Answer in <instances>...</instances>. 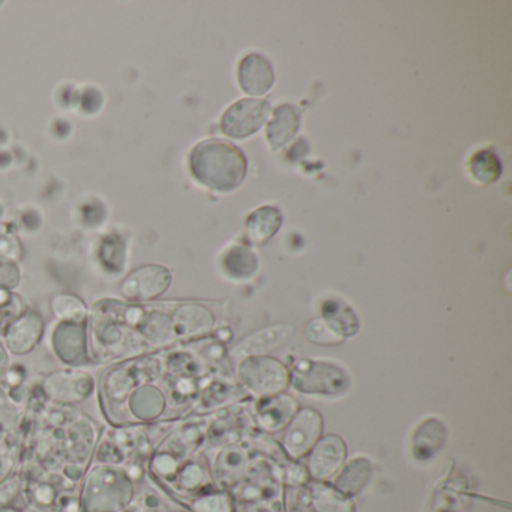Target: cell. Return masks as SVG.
I'll return each mask as SVG.
<instances>
[{
	"label": "cell",
	"mask_w": 512,
	"mask_h": 512,
	"mask_svg": "<svg viewBox=\"0 0 512 512\" xmlns=\"http://www.w3.org/2000/svg\"><path fill=\"white\" fill-rule=\"evenodd\" d=\"M47 400L62 406H74L89 400L97 392L98 380L86 368H62L47 374L41 382Z\"/></svg>",
	"instance_id": "7"
},
{
	"label": "cell",
	"mask_w": 512,
	"mask_h": 512,
	"mask_svg": "<svg viewBox=\"0 0 512 512\" xmlns=\"http://www.w3.org/2000/svg\"><path fill=\"white\" fill-rule=\"evenodd\" d=\"M164 376L163 356L148 353L130 361L112 364L104 371L100 388L104 415L113 425H127L125 403L131 392L145 383L158 382Z\"/></svg>",
	"instance_id": "2"
},
{
	"label": "cell",
	"mask_w": 512,
	"mask_h": 512,
	"mask_svg": "<svg viewBox=\"0 0 512 512\" xmlns=\"http://www.w3.org/2000/svg\"><path fill=\"white\" fill-rule=\"evenodd\" d=\"M50 350L67 368L95 365L89 352L88 320L86 322H56L50 332Z\"/></svg>",
	"instance_id": "8"
},
{
	"label": "cell",
	"mask_w": 512,
	"mask_h": 512,
	"mask_svg": "<svg viewBox=\"0 0 512 512\" xmlns=\"http://www.w3.org/2000/svg\"><path fill=\"white\" fill-rule=\"evenodd\" d=\"M22 283V271L19 263L0 259V290L13 292Z\"/></svg>",
	"instance_id": "40"
},
{
	"label": "cell",
	"mask_w": 512,
	"mask_h": 512,
	"mask_svg": "<svg viewBox=\"0 0 512 512\" xmlns=\"http://www.w3.org/2000/svg\"><path fill=\"white\" fill-rule=\"evenodd\" d=\"M289 373L290 386L301 394L340 397L350 389L349 373L332 362L299 359Z\"/></svg>",
	"instance_id": "5"
},
{
	"label": "cell",
	"mask_w": 512,
	"mask_h": 512,
	"mask_svg": "<svg viewBox=\"0 0 512 512\" xmlns=\"http://www.w3.org/2000/svg\"><path fill=\"white\" fill-rule=\"evenodd\" d=\"M247 158L241 149L223 140H205L190 154L194 179L209 190H236L247 175Z\"/></svg>",
	"instance_id": "3"
},
{
	"label": "cell",
	"mask_w": 512,
	"mask_h": 512,
	"mask_svg": "<svg viewBox=\"0 0 512 512\" xmlns=\"http://www.w3.org/2000/svg\"><path fill=\"white\" fill-rule=\"evenodd\" d=\"M347 458L346 442L337 434L322 436L307 455V472L313 481L328 482L343 469Z\"/></svg>",
	"instance_id": "13"
},
{
	"label": "cell",
	"mask_w": 512,
	"mask_h": 512,
	"mask_svg": "<svg viewBox=\"0 0 512 512\" xmlns=\"http://www.w3.org/2000/svg\"><path fill=\"white\" fill-rule=\"evenodd\" d=\"M238 80L245 94L260 97L268 94L274 86V68L265 56L253 53L245 56L239 64Z\"/></svg>",
	"instance_id": "19"
},
{
	"label": "cell",
	"mask_w": 512,
	"mask_h": 512,
	"mask_svg": "<svg viewBox=\"0 0 512 512\" xmlns=\"http://www.w3.org/2000/svg\"><path fill=\"white\" fill-rule=\"evenodd\" d=\"M94 259L103 274L121 277L127 272L128 244L121 233H107L95 245Z\"/></svg>",
	"instance_id": "20"
},
{
	"label": "cell",
	"mask_w": 512,
	"mask_h": 512,
	"mask_svg": "<svg viewBox=\"0 0 512 512\" xmlns=\"http://www.w3.org/2000/svg\"><path fill=\"white\" fill-rule=\"evenodd\" d=\"M11 367L10 352L4 343L0 341V383L4 380L5 374H7L8 368Z\"/></svg>",
	"instance_id": "46"
},
{
	"label": "cell",
	"mask_w": 512,
	"mask_h": 512,
	"mask_svg": "<svg viewBox=\"0 0 512 512\" xmlns=\"http://www.w3.org/2000/svg\"><path fill=\"white\" fill-rule=\"evenodd\" d=\"M191 512H236L233 497L227 491H203L191 500Z\"/></svg>",
	"instance_id": "36"
},
{
	"label": "cell",
	"mask_w": 512,
	"mask_h": 512,
	"mask_svg": "<svg viewBox=\"0 0 512 512\" xmlns=\"http://www.w3.org/2000/svg\"><path fill=\"white\" fill-rule=\"evenodd\" d=\"M299 409L301 407L298 401L292 395L283 392L274 397L260 398L254 410V419L263 433H280L289 425Z\"/></svg>",
	"instance_id": "15"
},
{
	"label": "cell",
	"mask_w": 512,
	"mask_h": 512,
	"mask_svg": "<svg viewBox=\"0 0 512 512\" xmlns=\"http://www.w3.org/2000/svg\"><path fill=\"white\" fill-rule=\"evenodd\" d=\"M236 374L242 388L257 400L283 394L290 386L289 367L268 355L241 359Z\"/></svg>",
	"instance_id": "6"
},
{
	"label": "cell",
	"mask_w": 512,
	"mask_h": 512,
	"mask_svg": "<svg viewBox=\"0 0 512 512\" xmlns=\"http://www.w3.org/2000/svg\"><path fill=\"white\" fill-rule=\"evenodd\" d=\"M68 457L71 463L82 464L88 461L89 455L94 451L98 443V431L91 419L82 416L71 422L70 430L65 431Z\"/></svg>",
	"instance_id": "23"
},
{
	"label": "cell",
	"mask_w": 512,
	"mask_h": 512,
	"mask_svg": "<svg viewBox=\"0 0 512 512\" xmlns=\"http://www.w3.org/2000/svg\"><path fill=\"white\" fill-rule=\"evenodd\" d=\"M322 319L331 326L341 338L355 335L359 329L358 317L352 308L338 299H328L322 305Z\"/></svg>",
	"instance_id": "29"
},
{
	"label": "cell",
	"mask_w": 512,
	"mask_h": 512,
	"mask_svg": "<svg viewBox=\"0 0 512 512\" xmlns=\"http://www.w3.org/2000/svg\"><path fill=\"white\" fill-rule=\"evenodd\" d=\"M250 464L251 458L248 449L239 443H232V445L223 446L218 451L209 472H211V478L221 488H229L242 481Z\"/></svg>",
	"instance_id": "16"
},
{
	"label": "cell",
	"mask_w": 512,
	"mask_h": 512,
	"mask_svg": "<svg viewBox=\"0 0 512 512\" xmlns=\"http://www.w3.org/2000/svg\"><path fill=\"white\" fill-rule=\"evenodd\" d=\"M307 488L313 512H356L352 497L344 496L328 482L311 481Z\"/></svg>",
	"instance_id": "27"
},
{
	"label": "cell",
	"mask_w": 512,
	"mask_h": 512,
	"mask_svg": "<svg viewBox=\"0 0 512 512\" xmlns=\"http://www.w3.org/2000/svg\"><path fill=\"white\" fill-rule=\"evenodd\" d=\"M281 479L289 487H302V485L310 482V475H308L307 467L296 463V461L289 460L284 461Z\"/></svg>",
	"instance_id": "41"
},
{
	"label": "cell",
	"mask_w": 512,
	"mask_h": 512,
	"mask_svg": "<svg viewBox=\"0 0 512 512\" xmlns=\"http://www.w3.org/2000/svg\"><path fill=\"white\" fill-rule=\"evenodd\" d=\"M0 512H25L16 506H0Z\"/></svg>",
	"instance_id": "47"
},
{
	"label": "cell",
	"mask_w": 512,
	"mask_h": 512,
	"mask_svg": "<svg viewBox=\"0 0 512 512\" xmlns=\"http://www.w3.org/2000/svg\"><path fill=\"white\" fill-rule=\"evenodd\" d=\"M136 499V482L124 466L95 463L83 478L80 512H122Z\"/></svg>",
	"instance_id": "4"
},
{
	"label": "cell",
	"mask_w": 512,
	"mask_h": 512,
	"mask_svg": "<svg viewBox=\"0 0 512 512\" xmlns=\"http://www.w3.org/2000/svg\"><path fill=\"white\" fill-rule=\"evenodd\" d=\"M373 464L368 458L356 457L344 463L334 478V487L344 496H358L373 476Z\"/></svg>",
	"instance_id": "24"
},
{
	"label": "cell",
	"mask_w": 512,
	"mask_h": 512,
	"mask_svg": "<svg viewBox=\"0 0 512 512\" xmlns=\"http://www.w3.org/2000/svg\"><path fill=\"white\" fill-rule=\"evenodd\" d=\"M220 266L223 274L230 280L247 281L256 275L259 260L253 250L245 245H232L221 256Z\"/></svg>",
	"instance_id": "25"
},
{
	"label": "cell",
	"mask_w": 512,
	"mask_h": 512,
	"mask_svg": "<svg viewBox=\"0 0 512 512\" xmlns=\"http://www.w3.org/2000/svg\"><path fill=\"white\" fill-rule=\"evenodd\" d=\"M26 376H28V371L22 365H11L0 386H4L7 389L19 388V386H23V383H25Z\"/></svg>",
	"instance_id": "43"
},
{
	"label": "cell",
	"mask_w": 512,
	"mask_h": 512,
	"mask_svg": "<svg viewBox=\"0 0 512 512\" xmlns=\"http://www.w3.org/2000/svg\"><path fill=\"white\" fill-rule=\"evenodd\" d=\"M173 274L163 265H143L128 272L119 286V293L125 302L143 304L155 301L172 286Z\"/></svg>",
	"instance_id": "9"
},
{
	"label": "cell",
	"mask_w": 512,
	"mask_h": 512,
	"mask_svg": "<svg viewBox=\"0 0 512 512\" xmlns=\"http://www.w3.org/2000/svg\"><path fill=\"white\" fill-rule=\"evenodd\" d=\"M46 334V322L38 311L28 310L14 317L4 328V346L10 355L25 356L34 352Z\"/></svg>",
	"instance_id": "12"
},
{
	"label": "cell",
	"mask_w": 512,
	"mask_h": 512,
	"mask_svg": "<svg viewBox=\"0 0 512 512\" xmlns=\"http://www.w3.org/2000/svg\"><path fill=\"white\" fill-rule=\"evenodd\" d=\"M281 449L289 460L305 458L323 433V418L317 410L302 407L284 428Z\"/></svg>",
	"instance_id": "10"
},
{
	"label": "cell",
	"mask_w": 512,
	"mask_h": 512,
	"mask_svg": "<svg viewBox=\"0 0 512 512\" xmlns=\"http://www.w3.org/2000/svg\"><path fill=\"white\" fill-rule=\"evenodd\" d=\"M50 310L58 322H86L89 317V308L73 293H56L50 299Z\"/></svg>",
	"instance_id": "33"
},
{
	"label": "cell",
	"mask_w": 512,
	"mask_h": 512,
	"mask_svg": "<svg viewBox=\"0 0 512 512\" xmlns=\"http://www.w3.org/2000/svg\"><path fill=\"white\" fill-rule=\"evenodd\" d=\"M446 440V428L437 418H425L419 422L410 440V451L413 458L418 461L431 460Z\"/></svg>",
	"instance_id": "22"
},
{
	"label": "cell",
	"mask_w": 512,
	"mask_h": 512,
	"mask_svg": "<svg viewBox=\"0 0 512 512\" xmlns=\"http://www.w3.org/2000/svg\"><path fill=\"white\" fill-rule=\"evenodd\" d=\"M0 259L19 263L23 259V245L16 235L0 226Z\"/></svg>",
	"instance_id": "39"
},
{
	"label": "cell",
	"mask_w": 512,
	"mask_h": 512,
	"mask_svg": "<svg viewBox=\"0 0 512 512\" xmlns=\"http://www.w3.org/2000/svg\"><path fill=\"white\" fill-rule=\"evenodd\" d=\"M470 173L482 184H493L499 179L502 166L493 151H481L470 160Z\"/></svg>",
	"instance_id": "35"
},
{
	"label": "cell",
	"mask_w": 512,
	"mask_h": 512,
	"mask_svg": "<svg viewBox=\"0 0 512 512\" xmlns=\"http://www.w3.org/2000/svg\"><path fill=\"white\" fill-rule=\"evenodd\" d=\"M22 488V479L17 475L0 482V506H14V500L22 493Z\"/></svg>",
	"instance_id": "42"
},
{
	"label": "cell",
	"mask_w": 512,
	"mask_h": 512,
	"mask_svg": "<svg viewBox=\"0 0 512 512\" xmlns=\"http://www.w3.org/2000/svg\"><path fill=\"white\" fill-rule=\"evenodd\" d=\"M238 397H242L239 386L224 382V380H217V382H211L208 386L202 388L193 409L197 413L211 412V410L220 409L224 404Z\"/></svg>",
	"instance_id": "32"
},
{
	"label": "cell",
	"mask_w": 512,
	"mask_h": 512,
	"mask_svg": "<svg viewBox=\"0 0 512 512\" xmlns=\"http://www.w3.org/2000/svg\"><path fill=\"white\" fill-rule=\"evenodd\" d=\"M128 302L101 299L89 311V352L95 364H119L154 353L127 316Z\"/></svg>",
	"instance_id": "1"
},
{
	"label": "cell",
	"mask_w": 512,
	"mask_h": 512,
	"mask_svg": "<svg viewBox=\"0 0 512 512\" xmlns=\"http://www.w3.org/2000/svg\"><path fill=\"white\" fill-rule=\"evenodd\" d=\"M137 331L152 350L164 349L178 341L169 313L157 308H143L142 316L137 322Z\"/></svg>",
	"instance_id": "21"
},
{
	"label": "cell",
	"mask_w": 512,
	"mask_h": 512,
	"mask_svg": "<svg viewBox=\"0 0 512 512\" xmlns=\"http://www.w3.org/2000/svg\"><path fill=\"white\" fill-rule=\"evenodd\" d=\"M32 494H34L35 502L41 506H52L58 497L53 485L47 484V482H38Z\"/></svg>",
	"instance_id": "44"
},
{
	"label": "cell",
	"mask_w": 512,
	"mask_h": 512,
	"mask_svg": "<svg viewBox=\"0 0 512 512\" xmlns=\"http://www.w3.org/2000/svg\"><path fill=\"white\" fill-rule=\"evenodd\" d=\"M271 107L268 101L241 100L230 106L221 119V131L232 139H247L268 121Z\"/></svg>",
	"instance_id": "11"
},
{
	"label": "cell",
	"mask_w": 512,
	"mask_h": 512,
	"mask_svg": "<svg viewBox=\"0 0 512 512\" xmlns=\"http://www.w3.org/2000/svg\"><path fill=\"white\" fill-rule=\"evenodd\" d=\"M164 374L178 377H191V379H203L208 374L205 361L196 353L188 350H178L164 356Z\"/></svg>",
	"instance_id": "30"
},
{
	"label": "cell",
	"mask_w": 512,
	"mask_h": 512,
	"mask_svg": "<svg viewBox=\"0 0 512 512\" xmlns=\"http://www.w3.org/2000/svg\"><path fill=\"white\" fill-rule=\"evenodd\" d=\"M95 463L110 466H125L127 454L112 436H103L95 446Z\"/></svg>",
	"instance_id": "37"
},
{
	"label": "cell",
	"mask_w": 512,
	"mask_h": 512,
	"mask_svg": "<svg viewBox=\"0 0 512 512\" xmlns=\"http://www.w3.org/2000/svg\"><path fill=\"white\" fill-rule=\"evenodd\" d=\"M304 335L310 343L319 344V346H335L343 343V338L328 326V323L320 319L311 320L304 328Z\"/></svg>",
	"instance_id": "38"
},
{
	"label": "cell",
	"mask_w": 512,
	"mask_h": 512,
	"mask_svg": "<svg viewBox=\"0 0 512 512\" xmlns=\"http://www.w3.org/2000/svg\"><path fill=\"white\" fill-rule=\"evenodd\" d=\"M122 512H140V511H139V508H137V506L134 505V503H133V505H131L130 508H127V509H125V511H122Z\"/></svg>",
	"instance_id": "48"
},
{
	"label": "cell",
	"mask_w": 512,
	"mask_h": 512,
	"mask_svg": "<svg viewBox=\"0 0 512 512\" xmlns=\"http://www.w3.org/2000/svg\"><path fill=\"white\" fill-rule=\"evenodd\" d=\"M170 317L178 340H200L214 331V314L203 305H179Z\"/></svg>",
	"instance_id": "17"
},
{
	"label": "cell",
	"mask_w": 512,
	"mask_h": 512,
	"mask_svg": "<svg viewBox=\"0 0 512 512\" xmlns=\"http://www.w3.org/2000/svg\"><path fill=\"white\" fill-rule=\"evenodd\" d=\"M245 421L241 413H232V415L223 416L217 419L211 425L208 431H205V439L214 446H227L236 443L239 434L244 430Z\"/></svg>",
	"instance_id": "34"
},
{
	"label": "cell",
	"mask_w": 512,
	"mask_h": 512,
	"mask_svg": "<svg viewBox=\"0 0 512 512\" xmlns=\"http://www.w3.org/2000/svg\"><path fill=\"white\" fill-rule=\"evenodd\" d=\"M176 487L182 493H203L206 487L212 482L211 472L205 464L190 458L184 461L176 472L175 478L172 479Z\"/></svg>",
	"instance_id": "31"
},
{
	"label": "cell",
	"mask_w": 512,
	"mask_h": 512,
	"mask_svg": "<svg viewBox=\"0 0 512 512\" xmlns=\"http://www.w3.org/2000/svg\"><path fill=\"white\" fill-rule=\"evenodd\" d=\"M299 131V112L292 104H283L274 110L268 125V142L272 149L284 148L295 139Z\"/></svg>",
	"instance_id": "28"
},
{
	"label": "cell",
	"mask_w": 512,
	"mask_h": 512,
	"mask_svg": "<svg viewBox=\"0 0 512 512\" xmlns=\"http://www.w3.org/2000/svg\"><path fill=\"white\" fill-rule=\"evenodd\" d=\"M247 512H284V509L281 508L280 503L257 502L251 503L248 506Z\"/></svg>",
	"instance_id": "45"
},
{
	"label": "cell",
	"mask_w": 512,
	"mask_h": 512,
	"mask_svg": "<svg viewBox=\"0 0 512 512\" xmlns=\"http://www.w3.org/2000/svg\"><path fill=\"white\" fill-rule=\"evenodd\" d=\"M283 224V215L277 208L263 206L256 209L245 223V235L254 245H263L271 241Z\"/></svg>",
	"instance_id": "26"
},
{
	"label": "cell",
	"mask_w": 512,
	"mask_h": 512,
	"mask_svg": "<svg viewBox=\"0 0 512 512\" xmlns=\"http://www.w3.org/2000/svg\"><path fill=\"white\" fill-rule=\"evenodd\" d=\"M167 397L157 382L145 383L131 392L125 403L127 424H154L167 410Z\"/></svg>",
	"instance_id": "14"
},
{
	"label": "cell",
	"mask_w": 512,
	"mask_h": 512,
	"mask_svg": "<svg viewBox=\"0 0 512 512\" xmlns=\"http://www.w3.org/2000/svg\"><path fill=\"white\" fill-rule=\"evenodd\" d=\"M293 326L290 325H274L262 329V331L254 332V334L245 337L241 343L233 347L230 356L236 359L248 358V356H262L271 350L278 349L284 343L293 337Z\"/></svg>",
	"instance_id": "18"
}]
</instances>
